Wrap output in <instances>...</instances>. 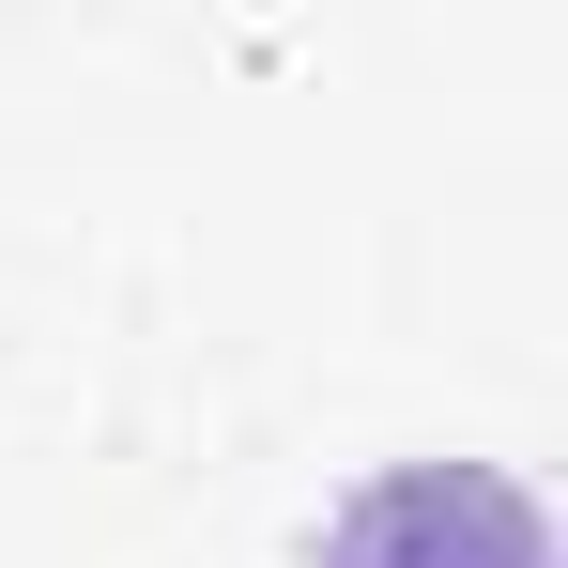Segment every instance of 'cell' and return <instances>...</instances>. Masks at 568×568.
I'll return each mask as SVG.
<instances>
[{"label": "cell", "instance_id": "1", "mask_svg": "<svg viewBox=\"0 0 568 568\" xmlns=\"http://www.w3.org/2000/svg\"><path fill=\"white\" fill-rule=\"evenodd\" d=\"M323 568H554L538 554V507L507 491V476H384V491H354L338 507V538H323Z\"/></svg>", "mask_w": 568, "mask_h": 568}]
</instances>
